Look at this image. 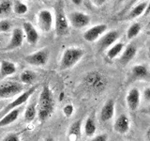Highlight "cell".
<instances>
[{
  "label": "cell",
  "instance_id": "1",
  "mask_svg": "<svg viewBox=\"0 0 150 141\" xmlns=\"http://www.w3.org/2000/svg\"><path fill=\"white\" fill-rule=\"evenodd\" d=\"M54 98L52 89L48 85H44L41 88L38 103V117L41 121L50 119L54 111Z\"/></svg>",
  "mask_w": 150,
  "mask_h": 141
},
{
  "label": "cell",
  "instance_id": "2",
  "mask_svg": "<svg viewBox=\"0 0 150 141\" xmlns=\"http://www.w3.org/2000/svg\"><path fill=\"white\" fill-rule=\"evenodd\" d=\"M84 51L79 47H69L67 48L61 56L60 59V70H65L74 67L80 60L83 58Z\"/></svg>",
  "mask_w": 150,
  "mask_h": 141
},
{
  "label": "cell",
  "instance_id": "3",
  "mask_svg": "<svg viewBox=\"0 0 150 141\" xmlns=\"http://www.w3.org/2000/svg\"><path fill=\"white\" fill-rule=\"evenodd\" d=\"M83 82L88 88H90L93 91L96 92L103 90L105 88L107 83L103 74L98 72H96V70L87 73L83 78Z\"/></svg>",
  "mask_w": 150,
  "mask_h": 141
},
{
  "label": "cell",
  "instance_id": "4",
  "mask_svg": "<svg viewBox=\"0 0 150 141\" xmlns=\"http://www.w3.org/2000/svg\"><path fill=\"white\" fill-rule=\"evenodd\" d=\"M23 92V84L9 80L0 84V99H9Z\"/></svg>",
  "mask_w": 150,
  "mask_h": 141
},
{
  "label": "cell",
  "instance_id": "5",
  "mask_svg": "<svg viewBox=\"0 0 150 141\" xmlns=\"http://www.w3.org/2000/svg\"><path fill=\"white\" fill-rule=\"evenodd\" d=\"M37 88H38V86H33L31 88H28L27 90L22 92L16 99H14L11 103H8V105L4 108L2 110V114L3 115L7 114L8 112L11 111L13 109H16V108L20 107L23 103H25L28 99H29L37 90Z\"/></svg>",
  "mask_w": 150,
  "mask_h": 141
},
{
  "label": "cell",
  "instance_id": "6",
  "mask_svg": "<svg viewBox=\"0 0 150 141\" xmlns=\"http://www.w3.org/2000/svg\"><path fill=\"white\" fill-rule=\"evenodd\" d=\"M50 52L48 49L43 48L38 50L35 53L29 54L25 56V61L32 66H44L48 62Z\"/></svg>",
  "mask_w": 150,
  "mask_h": 141
},
{
  "label": "cell",
  "instance_id": "7",
  "mask_svg": "<svg viewBox=\"0 0 150 141\" xmlns=\"http://www.w3.org/2000/svg\"><path fill=\"white\" fill-rule=\"evenodd\" d=\"M69 31V23L67 16L65 15L63 8L58 7L56 9L55 15V32L57 36H65Z\"/></svg>",
  "mask_w": 150,
  "mask_h": 141
},
{
  "label": "cell",
  "instance_id": "8",
  "mask_svg": "<svg viewBox=\"0 0 150 141\" xmlns=\"http://www.w3.org/2000/svg\"><path fill=\"white\" fill-rule=\"evenodd\" d=\"M119 38V33L115 30H112L104 33L100 39L98 40L97 48L98 52L107 51L112 45H114Z\"/></svg>",
  "mask_w": 150,
  "mask_h": 141
},
{
  "label": "cell",
  "instance_id": "9",
  "mask_svg": "<svg viewBox=\"0 0 150 141\" xmlns=\"http://www.w3.org/2000/svg\"><path fill=\"white\" fill-rule=\"evenodd\" d=\"M37 22L40 30L43 32H49L54 25V16L48 9H41L38 12Z\"/></svg>",
  "mask_w": 150,
  "mask_h": 141
},
{
  "label": "cell",
  "instance_id": "10",
  "mask_svg": "<svg viewBox=\"0 0 150 141\" xmlns=\"http://www.w3.org/2000/svg\"><path fill=\"white\" fill-rule=\"evenodd\" d=\"M68 20L71 26L80 29V28L86 27L89 25L90 17L82 11H73L69 13V15L68 16Z\"/></svg>",
  "mask_w": 150,
  "mask_h": 141
},
{
  "label": "cell",
  "instance_id": "11",
  "mask_svg": "<svg viewBox=\"0 0 150 141\" xmlns=\"http://www.w3.org/2000/svg\"><path fill=\"white\" fill-rule=\"evenodd\" d=\"M106 30H107V26L105 24H100V25H96L84 31L83 37L86 41L94 42L100 39L106 32Z\"/></svg>",
  "mask_w": 150,
  "mask_h": 141
},
{
  "label": "cell",
  "instance_id": "12",
  "mask_svg": "<svg viewBox=\"0 0 150 141\" xmlns=\"http://www.w3.org/2000/svg\"><path fill=\"white\" fill-rule=\"evenodd\" d=\"M126 103L129 110L135 111L138 109L141 103V92L138 88H132L129 89L126 96Z\"/></svg>",
  "mask_w": 150,
  "mask_h": 141
},
{
  "label": "cell",
  "instance_id": "13",
  "mask_svg": "<svg viewBox=\"0 0 150 141\" xmlns=\"http://www.w3.org/2000/svg\"><path fill=\"white\" fill-rule=\"evenodd\" d=\"M23 39H25V33H23V28H14L11 33V41L5 50H14L21 47L23 42Z\"/></svg>",
  "mask_w": 150,
  "mask_h": 141
},
{
  "label": "cell",
  "instance_id": "14",
  "mask_svg": "<svg viewBox=\"0 0 150 141\" xmlns=\"http://www.w3.org/2000/svg\"><path fill=\"white\" fill-rule=\"evenodd\" d=\"M130 122L126 114H121L116 118L114 123V130L119 135H126L129 131Z\"/></svg>",
  "mask_w": 150,
  "mask_h": 141
},
{
  "label": "cell",
  "instance_id": "15",
  "mask_svg": "<svg viewBox=\"0 0 150 141\" xmlns=\"http://www.w3.org/2000/svg\"><path fill=\"white\" fill-rule=\"evenodd\" d=\"M115 103L112 99L107 100L102 106L100 114V119L102 122H107L111 120L115 116Z\"/></svg>",
  "mask_w": 150,
  "mask_h": 141
},
{
  "label": "cell",
  "instance_id": "16",
  "mask_svg": "<svg viewBox=\"0 0 150 141\" xmlns=\"http://www.w3.org/2000/svg\"><path fill=\"white\" fill-rule=\"evenodd\" d=\"M23 30L25 35V39L28 43L36 44L40 39L39 32L35 28V26L29 22H25L23 24Z\"/></svg>",
  "mask_w": 150,
  "mask_h": 141
},
{
  "label": "cell",
  "instance_id": "17",
  "mask_svg": "<svg viewBox=\"0 0 150 141\" xmlns=\"http://www.w3.org/2000/svg\"><path fill=\"white\" fill-rule=\"evenodd\" d=\"M136 53H137V48L133 43H129L127 45L123 52L121 53L120 55V58H119V62L121 65L126 66L127 64H129L131 60H132L135 56Z\"/></svg>",
  "mask_w": 150,
  "mask_h": 141
},
{
  "label": "cell",
  "instance_id": "18",
  "mask_svg": "<svg viewBox=\"0 0 150 141\" xmlns=\"http://www.w3.org/2000/svg\"><path fill=\"white\" fill-rule=\"evenodd\" d=\"M82 135V120H76L69 126L68 131V141H79Z\"/></svg>",
  "mask_w": 150,
  "mask_h": 141
},
{
  "label": "cell",
  "instance_id": "19",
  "mask_svg": "<svg viewBox=\"0 0 150 141\" xmlns=\"http://www.w3.org/2000/svg\"><path fill=\"white\" fill-rule=\"evenodd\" d=\"M131 76L135 80L145 79L149 76V70L144 64H137L131 69Z\"/></svg>",
  "mask_w": 150,
  "mask_h": 141
},
{
  "label": "cell",
  "instance_id": "20",
  "mask_svg": "<svg viewBox=\"0 0 150 141\" xmlns=\"http://www.w3.org/2000/svg\"><path fill=\"white\" fill-rule=\"evenodd\" d=\"M19 115H20V108L19 107L16 108V109H13L8 112L7 114L3 115V117L0 119V128L6 127L9 124H12L18 119Z\"/></svg>",
  "mask_w": 150,
  "mask_h": 141
},
{
  "label": "cell",
  "instance_id": "21",
  "mask_svg": "<svg viewBox=\"0 0 150 141\" xmlns=\"http://www.w3.org/2000/svg\"><path fill=\"white\" fill-rule=\"evenodd\" d=\"M16 66L14 63L8 60H2L0 63V73L3 77L9 76L16 73Z\"/></svg>",
  "mask_w": 150,
  "mask_h": 141
},
{
  "label": "cell",
  "instance_id": "22",
  "mask_svg": "<svg viewBox=\"0 0 150 141\" xmlns=\"http://www.w3.org/2000/svg\"><path fill=\"white\" fill-rule=\"evenodd\" d=\"M125 45L122 42H115L114 45H112L109 49L106 51V56L108 59H115L118 55L123 52Z\"/></svg>",
  "mask_w": 150,
  "mask_h": 141
},
{
  "label": "cell",
  "instance_id": "23",
  "mask_svg": "<svg viewBox=\"0 0 150 141\" xmlns=\"http://www.w3.org/2000/svg\"><path fill=\"white\" fill-rule=\"evenodd\" d=\"M37 115H38V103L36 102H31L27 105L25 111V115H23L25 120L27 122H31L35 120Z\"/></svg>",
  "mask_w": 150,
  "mask_h": 141
},
{
  "label": "cell",
  "instance_id": "24",
  "mask_svg": "<svg viewBox=\"0 0 150 141\" xmlns=\"http://www.w3.org/2000/svg\"><path fill=\"white\" fill-rule=\"evenodd\" d=\"M83 131H84L86 135L88 136V137H92V136L96 134L97 125H96V122L94 120L93 118L88 117L86 119V122H84V125H83Z\"/></svg>",
  "mask_w": 150,
  "mask_h": 141
},
{
  "label": "cell",
  "instance_id": "25",
  "mask_svg": "<svg viewBox=\"0 0 150 141\" xmlns=\"http://www.w3.org/2000/svg\"><path fill=\"white\" fill-rule=\"evenodd\" d=\"M37 78V74L35 72L30 70H23V72L20 74V82L23 85H31L34 83V81Z\"/></svg>",
  "mask_w": 150,
  "mask_h": 141
},
{
  "label": "cell",
  "instance_id": "26",
  "mask_svg": "<svg viewBox=\"0 0 150 141\" xmlns=\"http://www.w3.org/2000/svg\"><path fill=\"white\" fill-rule=\"evenodd\" d=\"M146 6H147V3H146V2H142V3L137 4V5H136V6L129 11V15H128V19L131 20V19H135V18H137V17L141 16L142 14L144 13L145 9H146Z\"/></svg>",
  "mask_w": 150,
  "mask_h": 141
},
{
  "label": "cell",
  "instance_id": "27",
  "mask_svg": "<svg viewBox=\"0 0 150 141\" xmlns=\"http://www.w3.org/2000/svg\"><path fill=\"white\" fill-rule=\"evenodd\" d=\"M141 29H142V26H141L139 23L132 24V25L128 28V30H127V38H128L129 40L134 39V38H136L139 35Z\"/></svg>",
  "mask_w": 150,
  "mask_h": 141
},
{
  "label": "cell",
  "instance_id": "28",
  "mask_svg": "<svg viewBox=\"0 0 150 141\" xmlns=\"http://www.w3.org/2000/svg\"><path fill=\"white\" fill-rule=\"evenodd\" d=\"M13 11L16 14L19 15H23V14H25L28 11L27 6L21 1H16L15 4L13 5Z\"/></svg>",
  "mask_w": 150,
  "mask_h": 141
},
{
  "label": "cell",
  "instance_id": "29",
  "mask_svg": "<svg viewBox=\"0 0 150 141\" xmlns=\"http://www.w3.org/2000/svg\"><path fill=\"white\" fill-rule=\"evenodd\" d=\"M11 9V3L8 0H3L0 3V17L4 14H7Z\"/></svg>",
  "mask_w": 150,
  "mask_h": 141
},
{
  "label": "cell",
  "instance_id": "30",
  "mask_svg": "<svg viewBox=\"0 0 150 141\" xmlns=\"http://www.w3.org/2000/svg\"><path fill=\"white\" fill-rule=\"evenodd\" d=\"M11 28V23L8 20H4L0 21V32H8Z\"/></svg>",
  "mask_w": 150,
  "mask_h": 141
},
{
  "label": "cell",
  "instance_id": "31",
  "mask_svg": "<svg viewBox=\"0 0 150 141\" xmlns=\"http://www.w3.org/2000/svg\"><path fill=\"white\" fill-rule=\"evenodd\" d=\"M2 141H21V138L17 133H8L4 136Z\"/></svg>",
  "mask_w": 150,
  "mask_h": 141
},
{
  "label": "cell",
  "instance_id": "32",
  "mask_svg": "<svg viewBox=\"0 0 150 141\" xmlns=\"http://www.w3.org/2000/svg\"><path fill=\"white\" fill-rule=\"evenodd\" d=\"M73 112H74V106L71 105V103H69V105H65L63 107V113L67 118L71 117L72 114H73Z\"/></svg>",
  "mask_w": 150,
  "mask_h": 141
},
{
  "label": "cell",
  "instance_id": "33",
  "mask_svg": "<svg viewBox=\"0 0 150 141\" xmlns=\"http://www.w3.org/2000/svg\"><path fill=\"white\" fill-rule=\"evenodd\" d=\"M90 141H108V135L106 134L98 135L90 140Z\"/></svg>",
  "mask_w": 150,
  "mask_h": 141
},
{
  "label": "cell",
  "instance_id": "34",
  "mask_svg": "<svg viewBox=\"0 0 150 141\" xmlns=\"http://www.w3.org/2000/svg\"><path fill=\"white\" fill-rule=\"evenodd\" d=\"M143 97L144 99L145 102L147 103H150V87L146 88L144 90V93H143Z\"/></svg>",
  "mask_w": 150,
  "mask_h": 141
},
{
  "label": "cell",
  "instance_id": "35",
  "mask_svg": "<svg viewBox=\"0 0 150 141\" xmlns=\"http://www.w3.org/2000/svg\"><path fill=\"white\" fill-rule=\"evenodd\" d=\"M91 2L94 5H96L97 7H100L101 5H103L106 2V0H91Z\"/></svg>",
  "mask_w": 150,
  "mask_h": 141
},
{
  "label": "cell",
  "instance_id": "36",
  "mask_svg": "<svg viewBox=\"0 0 150 141\" xmlns=\"http://www.w3.org/2000/svg\"><path fill=\"white\" fill-rule=\"evenodd\" d=\"M141 112L144 113V114H145V115L150 116V105L145 106L144 108H143V109H141Z\"/></svg>",
  "mask_w": 150,
  "mask_h": 141
},
{
  "label": "cell",
  "instance_id": "37",
  "mask_svg": "<svg viewBox=\"0 0 150 141\" xmlns=\"http://www.w3.org/2000/svg\"><path fill=\"white\" fill-rule=\"evenodd\" d=\"M71 2L75 5V6H80L83 3V0H71Z\"/></svg>",
  "mask_w": 150,
  "mask_h": 141
},
{
  "label": "cell",
  "instance_id": "38",
  "mask_svg": "<svg viewBox=\"0 0 150 141\" xmlns=\"http://www.w3.org/2000/svg\"><path fill=\"white\" fill-rule=\"evenodd\" d=\"M145 138H146V141H150V127L146 130V133H145Z\"/></svg>",
  "mask_w": 150,
  "mask_h": 141
},
{
  "label": "cell",
  "instance_id": "39",
  "mask_svg": "<svg viewBox=\"0 0 150 141\" xmlns=\"http://www.w3.org/2000/svg\"><path fill=\"white\" fill-rule=\"evenodd\" d=\"M144 14H145V15H148V14H150V2L147 4L146 9H145V11H144Z\"/></svg>",
  "mask_w": 150,
  "mask_h": 141
},
{
  "label": "cell",
  "instance_id": "40",
  "mask_svg": "<svg viewBox=\"0 0 150 141\" xmlns=\"http://www.w3.org/2000/svg\"><path fill=\"white\" fill-rule=\"evenodd\" d=\"M137 1H138V0H130L129 6H132V4H134L135 2H137Z\"/></svg>",
  "mask_w": 150,
  "mask_h": 141
},
{
  "label": "cell",
  "instance_id": "41",
  "mask_svg": "<svg viewBox=\"0 0 150 141\" xmlns=\"http://www.w3.org/2000/svg\"><path fill=\"white\" fill-rule=\"evenodd\" d=\"M44 141H55L53 137H47Z\"/></svg>",
  "mask_w": 150,
  "mask_h": 141
},
{
  "label": "cell",
  "instance_id": "42",
  "mask_svg": "<svg viewBox=\"0 0 150 141\" xmlns=\"http://www.w3.org/2000/svg\"><path fill=\"white\" fill-rule=\"evenodd\" d=\"M146 28H147V29L150 31V20L148 21V23H147V25H146Z\"/></svg>",
  "mask_w": 150,
  "mask_h": 141
},
{
  "label": "cell",
  "instance_id": "43",
  "mask_svg": "<svg viewBox=\"0 0 150 141\" xmlns=\"http://www.w3.org/2000/svg\"><path fill=\"white\" fill-rule=\"evenodd\" d=\"M63 96H64V93H63V92H61V93H60V100H61V99H63Z\"/></svg>",
  "mask_w": 150,
  "mask_h": 141
},
{
  "label": "cell",
  "instance_id": "44",
  "mask_svg": "<svg viewBox=\"0 0 150 141\" xmlns=\"http://www.w3.org/2000/svg\"><path fill=\"white\" fill-rule=\"evenodd\" d=\"M119 2H122V1H124V0H118Z\"/></svg>",
  "mask_w": 150,
  "mask_h": 141
},
{
  "label": "cell",
  "instance_id": "45",
  "mask_svg": "<svg viewBox=\"0 0 150 141\" xmlns=\"http://www.w3.org/2000/svg\"><path fill=\"white\" fill-rule=\"evenodd\" d=\"M1 1H3V0H0V2H1Z\"/></svg>",
  "mask_w": 150,
  "mask_h": 141
},
{
  "label": "cell",
  "instance_id": "46",
  "mask_svg": "<svg viewBox=\"0 0 150 141\" xmlns=\"http://www.w3.org/2000/svg\"><path fill=\"white\" fill-rule=\"evenodd\" d=\"M0 38H1V37H0Z\"/></svg>",
  "mask_w": 150,
  "mask_h": 141
}]
</instances>
